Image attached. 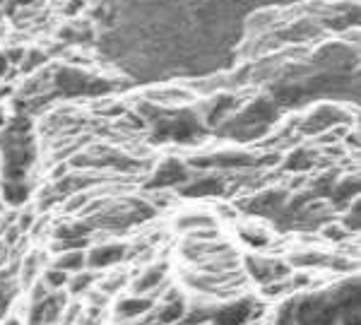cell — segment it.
I'll use <instances>...</instances> for the list:
<instances>
[{
    "mask_svg": "<svg viewBox=\"0 0 361 325\" xmlns=\"http://www.w3.org/2000/svg\"><path fill=\"white\" fill-rule=\"evenodd\" d=\"M250 316V301H236L231 306H224L212 316L214 325H241Z\"/></svg>",
    "mask_w": 361,
    "mask_h": 325,
    "instance_id": "cell-1",
    "label": "cell"
},
{
    "mask_svg": "<svg viewBox=\"0 0 361 325\" xmlns=\"http://www.w3.org/2000/svg\"><path fill=\"white\" fill-rule=\"evenodd\" d=\"M126 248L123 246H104V248H97L92 251L90 255V265L92 268H104V265H114L123 258Z\"/></svg>",
    "mask_w": 361,
    "mask_h": 325,
    "instance_id": "cell-2",
    "label": "cell"
},
{
    "mask_svg": "<svg viewBox=\"0 0 361 325\" xmlns=\"http://www.w3.org/2000/svg\"><path fill=\"white\" fill-rule=\"evenodd\" d=\"M185 178V173L183 169L176 164V161H169V164L161 169L159 173H157V178H154V185H169V183H178V181H183Z\"/></svg>",
    "mask_w": 361,
    "mask_h": 325,
    "instance_id": "cell-3",
    "label": "cell"
},
{
    "mask_svg": "<svg viewBox=\"0 0 361 325\" xmlns=\"http://www.w3.org/2000/svg\"><path fill=\"white\" fill-rule=\"evenodd\" d=\"M149 306H152V301L149 299H126L123 304L118 306V313L126 318H135V316H140V313L147 311Z\"/></svg>",
    "mask_w": 361,
    "mask_h": 325,
    "instance_id": "cell-4",
    "label": "cell"
},
{
    "mask_svg": "<svg viewBox=\"0 0 361 325\" xmlns=\"http://www.w3.org/2000/svg\"><path fill=\"white\" fill-rule=\"evenodd\" d=\"M85 263V255L78 253V251H70L68 255H63L61 260H58V270L68 272V270H80Z\"/></svg>",
    "mask_w": 361,
    "mask_h": 325,
    "instance_id": "cell-5",
    "label": "cell"
},
{
    "mask_svg": "<svg viewBox=\"0 0 361 325\" xmlns=\"http://www.w3.org/2000/svg\"><path fill=\"white\" fill-rule=\"evenodd\" d=\"M161 277H164V265H159V268H152L147 272V275L142 277V280H140L137 284H135V289L137 292H145V289H152L157 282L161 280Z\"/></svg>",
    "mask_w": 361,
    "mask_h": 325,
    "instance_id": "cell-6",
    "label": "cell"
},
{
    "mask_svg": "<svg viewBox=\"0 0 361 325\" xmlns=\"http://www.w3.org/2000/svg\"><path fill=\"white\" fill-rule=\"evenodd\" d=\"M183 313H185V309H183V304H180V301H176V304L166 306V309H164V311H161L159 321H161V323H176V321H178V318H183Z\"/></svg>",
    "mask_w": 361,
    "mask_h": 325,
    "instance_id": "cell-7",
    "label": "cell"
},
{
    "mask_svg": "<svg viewBox=\"0 0 361 325\" xmlns=\"http://www.w3.org/2000/svg\"><path fill=\"white\" fill-rule=\"evenodd\" d=\"M217 190H219V183L207 181V183H200L197 188H190L188 193L190 195H207V193H217Z\"/></svg>",
    "mask_w": 361,
    "mask_h": 325,
    "instance_id": "cell-8",
    "label": "cell"
},
{
    "mask_svg": "<svg viewBox=\"0 0 361 325\" xmlns=\"http://www.w3.org/2000/svg\"><path fill=\"white\" fill-rule=\"evenodd\" d=\"M49 282L54 284V287H58V284H63V282H68V272H63V270H54V272H49Z\"/></svg>",
    "mask_w": 361,
    "mask_h": 325,
    "instance_id": "cell-9",
    "label": "cell"
},
{
    "mask_svg": "<svg viewBox=\"0 0 361 325\" xmlns=\"http://www.w3.org/2000/svg\"><path fill=\"white\" fill-rule=\"evenodd\" d=\"M87 284H90V275H82L78 282L73 284V292H82V289L87 287Z\"/></svg>",
    "mask_w": 361,
    "mask_h": 325,
    "instance_id": "cell-10",
    "label": "cell"
},
{
    "mask_svg": "<svg viewBox=\"0 0 361 325\" xmlns=\"http://www.w3.org/2000/svg\"><path fill=\"white\" fill-rule=\"evenodd\" d=\"M3 68H5V61H3V58H0V73H3Z\"/></svg>",
    "mask_w": 361,
    "mask_h": 325,
    "instance_id": "cell-11",
    "label": "cell"
},
{
    "mask_svg": "<svg viewBox=\"0 0 361 325\" xmlns=\"http://www.w3.org/2000/svg\"><path fill=\"white\" fill-rule=\"evenodd\" d=\"M8 325H17V323H15V321H13V323H8Z\"/></svg>",
    "mask_w": 361,
    "mask_h": 325,
    "instance_id": "cell-12",
    "label": "cell"
}]
</instances>
